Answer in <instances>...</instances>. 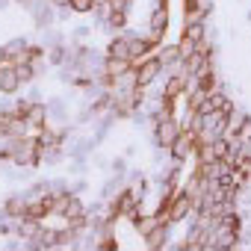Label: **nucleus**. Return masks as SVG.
<instances>
[{
	"mask_svg": "<svg viewBox=\"0 0 251 251\" xmlns=\"http://www.w3.org/2000/svg\"><path fill=\"white\" fill-rule=\"evenodd\" d=\"M177 133H180V121H177L175 115L154 121V145H157L160 151H169L172 142L177 139Z\"/></svg>",
	"mask_w": 251,
	"mask_h": 251,
	"instance_id": "f257e3e1",
	"label": "nucleus"
},
{
	"mask_svg": "<svg viewBox=\"0 0 251 251\" xmlns=\"http://www.w3.org/2000/svg\"><path fill=\"white\" fill-rule=\"evenodd\" d=\"M195 145H198V133H192V130H183V127H180L177 139H175V142H172V148H169V157H172V160H177V163H186V160H192Z\"/></svg>",
	"mask_w": 251,
	"mask_h": 251,
	"instance_id": "f03ea898",
	"label": "nucleus"
},
{
	"mask_svg": "<svg viewBox=\"0 0 251 251\" xmlns=\"http://www.w3.org/2000/svg\"><path fill=\"white\" fill-rule=\"evenodd\" d=\"M136 65V86H154V80L163 74V65H160V59H157V53H148L145 59H139V62H133Z\"/></svg>",
	"mask_w": 251,
	"mask_h": 251,
	"instance_id": "7ed1b4c3",
	"label": "nucleus"
},
{
	"mask_svg": "<svg viewBox=\"0 0 251 251\" xmlns=\"http://www.w3.org/2000/svg\"><path fill=\"white\" fill-rule=\"evenodd\" d=\"M189 216H192V201H189V195L180 189V192L172 198V204H169V222L177 225V222H183V219H189Z\"/></svg>",
	"mask_w": 251,
	"mask_h": 251,
	"instance_id": "20e7f679",
	"label": "nucleus"
},
{
	"mask_svg": "<svg viewBox=\"0 0 251 251\" xmlns=\"http://www.w3.org/2000/svg\"><path fill=\"white\" fill-rule=\"evenodd\" d=\"M103 56H112V59H130V45H127V30L124 33H115L106 45V53Z\"/></svg>",
	"mask_w": 251,
	"mask_h": 251,
	"instance_id": "39448f33",
	"label": "nucleus"
},
{
	"mask_svg": "<svg viewBox=\"0 0 251 251\" xmlns=\"http://www.w3.org/2000/svg\"><path fill=\"white\" fill-rule=\"evenodd\" d=\"M127 45H130V62H139V59H145L148 53H154L151 45H148V39H145L142 33H127Z\"/></svg>",
	"mask_w": 251,
	"mask_h": 251,
	"instance_id": "423d86ee",
	"label": "nucleus"
},
{
	"mask_svg": "<svg viewBox=\"0 0 251 251\" xmlns=\"http://www.w3.org/2000/svg\"><path fill=\"white\" fill-rule=\"evenodd\" d=\"M245 121H248V112H245V109H239V106H233V109L227 112V118H225V133H222V136H227V139H230V136H236V133H239V127H242Z\"/></svg>",
	"mask_w": 251,
	"mask_h": 251,
	"instance_id": "0eeeda50",
	"label": "nucleus"
},
{
	"mask_svg": "<svg viewBox=\"0 0 251 251\" xmlns=\"http://www.w3.org/2000/svg\"><path fill=\"white\" fill-rule=\"evenodd\" d=\"M18 89H21V80H18L15 68L0 65V95H15Z\"/></svg>",
	"mask_w": 251,
	"mask_h": 251,
	"instance_id": "6e6552de",
	"label": "nucleus"
},
{
	"mask_svg": "<svg viewBox=\"0 0 251 251\" xmlns=\"http://www.w3.org/2000/svg\"><path fill=\"white\" fill-rule=\"evenodd\" d=\"M169 230H172V225H157V227L145 236V248H148V251H160V248H166V242H169Z\"/></svg>",
	"mask_w": 251,
	"mask_h": 251,
	"instance_id": "1a4fd4ad",
	"label": "nucleus"
},
{
	"mask_svg": "<svg viewBox=\"0 0 251 251\" xmlns=\"http://www.w3.org/2000/svg\"><path fill=\"white\" fill-rule=\"evenodd\" d=\"M3 213L12 216V219H24V216H27V195H12V198L3 204Z\"/></svg>",
	"mask_w": 251,
	"mask_h": 251,
	"instance_id": "9d476101",
	"label": "nucleus"
},
{
	"mask_svg": "<svg viewBox=\"0 0 251 251\" xmlns=\"http://www.w3.org/2000/svg\"><path fill=\"white\" fill-rule=\"evenodd\" d=\"M127 68H133L130 59H112V56H103V74H106V77H118V74H124Z\"/></svg>",
	"mask_w": 251,
	"mask_h": 251,
	"instance_id": "9b49d317",
	"label": "nucleus"
},
{
	"mask_svg": "<svg viewBox=\"0 0 251 251\" xmlns=\"http://www.w3.org/2000/svg\"><path fill=\"white\" fill-rule=\"evenodd\" d=\"M183 39H189V42H201V39H207V21H195V24H183Z\"/></svg>",
	"mask_w": 251,
	"mask_h": 251,
	"instance_id": "f8f14e48",
	"label": "nucleus"
},
{
	"mask_svg": "<svg viewBox=\"0 0 251 251\" xmlns=\"http://www.w3.org/2000/svg\"><path fill=\"white\" fill-rule=\"evenodd\" d=\"M68 9L77 15H89V12H95V3L92 0H68Z\"/></svg>",
	"mask_w": 251,
	"mask_h": 251,
	"instance_id": "ddd939ff",
	"label": "nucleus"
},
{
	"mask_svg": "<svg viewBox=\"0 0 251 251\" xmlns=\"http://www.w3.org/2000/svg\"><path fill=\"white\" fill-rule=\"evenodd\" d=\"M15 74H18L21 86H27V83H33V80H36V71H33V65H30V62H24V65H15Z\"/></svg>",
	"mask_w": 251,
	"mask_h": 251,
	"instance_id": "4468645a",
	"label": "nucleus"
},
{
	"mask_svg": "<svg viewBox=\"0 0 251 251\" xmlns=\"http://www.w3.org/2000/svg\"><path fill=\"white\" fill-rule=\"evenodd\" d=\"M195 50H198V45H195V42H189V39H183V36H180V42H177V53H180V59H189V56H192V53H195Z\"/></svg>",
	"mask_w": 251,
	"mask_h": 251,
	"instance_id": "2eb2a0df",
	"label": "nucleus"
},
{
	"mask_svg": "<svg viewBox=\"0 0 251 251\" xmlns=\"http://www.w3.org/2000/svg\"><path fill=\"white\" fill-rule=\"evenodd\" d=\"M236 139L239 142H251V115H248V121L239 127V133H236Z\"/></svg>",
	"mask_w": 251,
	"mask_h": 251,
	"instance_id": "dca6fc26",
	"label": "nucleus"
}]
</instances>
